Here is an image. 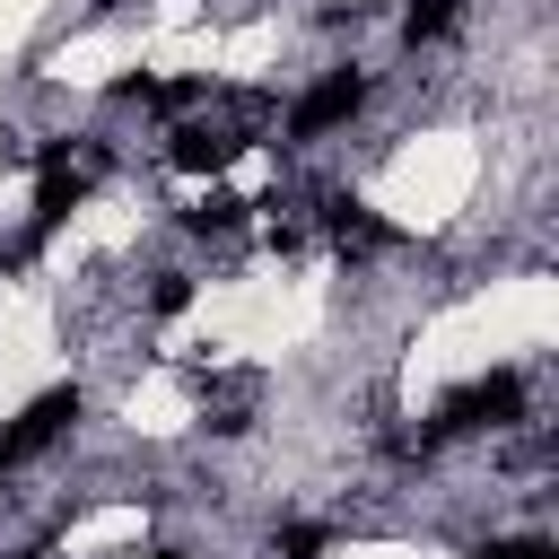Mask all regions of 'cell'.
Returning <instances> with one entry per match:
<instances>
[{
	"instance_id": "cell-1",
	"label": "cell",
	"mask_w": 559,
	"mask_h": 559,
	"mask_svg": "<svg viewBox=\"0 0 559 559\" xmlns=\"http://www.w3.org/2000/svg\"><path fill=\"white\" fill-rule=\"evenodd\" d=\"M472 559H550V542H542V533H489Z\"/></svg>"
}]
</instances>
